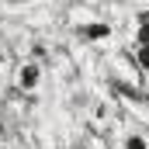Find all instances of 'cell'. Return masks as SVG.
<instances>
[{"instance_id": "cell-6", "label": "cell", "mask_w": 149, "mask_h": 149, "mask_svg": "<svg viewBox=\"0 0 149 149\" xmlns=\"http://www.w3.org/2000/svg\"><path fill=\"white\" fill-rule=\"evenodd\" d=\"M3 3H7V7H10V10H21V7H28V3H31V0H3Z\"/></svg>"}, {"instance_id": "cell-3", "label": "cell", "mask_w": 149, "mask_h": 149, "mask_svg": "<svg viewBox=\"0 0 149 149\" xmlns=\"http://www.w3.org/2000/svg\"><path fill=\"white\" fill-rule=\"evenodd\" d=\"M121 149H149V139L142 132H128V135H121Z\"/></svg>"}, {"instance_id": "cell-7", "label": "cell", "mask_w": 149, "mask_h": 149, "mask_svg": "<svg viewBox=\"0 0 149 149\" xmlns=\"http://www.w3.org/2000/svg\"><path fill=\"white\" fill-rule=\"evenodd\" d=\"M114 3H128V0H114Z\"/></svg>"}, {"instance_id": "cell-2", "label": "cell", "mask_w": 149, "mask_h": 149, "mask_svg": "<svg viewBox=\"0 0 149 149\" xmlns=\"http://www.w3.org/2000/svg\"><path fill=\"white\" fill-rule=\"evenodd\" d=\"M76 31H80L83 42H94V45H104V42H111V38H114V28L104 21V17H90V21H83Z\"/></svg>"}, {"instance_id": "cell-4", "label": "cell", "mask_w": 149, "mask_h": 149, "mask_svg": "<svg viewBox=\"0 0 149 149\" xmlns=\"http://www.w3.org/2000/svg\"><path fill=\"white\" fill-rule=\"evenodd\" d=\"M135 66L149 73V45H135Z\"/></svg>"}, {"instance_id": "cell-8", "label": "cell", "mask_w": 149, "mask_h": 149, "mask_svg": "<svg viewBox=\"0 0 149 149\" xmlns=\"http://www.w3.org/2000/svg\"><path fill=\"white\" fill-rule=\"evenodd\" d=\"M146 3H149V0H146Z\"/></svg>"}, {"instance_id": "cell-1", "label": "cell", "mask_w": 149, "mask_h": 149, "mask_svg": "<svg viewBox=\"0 0 149 149\" xmlns=\"http://www.w3.org/2000/svg\"><path fill=\"white\" fill-rule=\"evenodd\" d=\"M42 80H45V70H42L38 59H24V63L14 70V87H17L21 94H38Z\"/></svg>"}, {"instance_id": "cell-5", "label": "cell", "mask_w": 149, "mask_h": 149, "mask_svg": "<svg viewBox=\"0 0 149 149\" xmlns=\"http://www.w3.org/2000/svg\"><path fill=\"white\" fill-rule=\"evenodd\" d=\"M135 45H149V24H139L135 28Z\"/></svg>"}]
</instances>
